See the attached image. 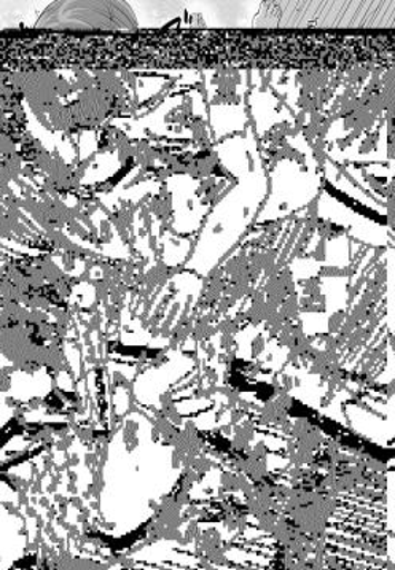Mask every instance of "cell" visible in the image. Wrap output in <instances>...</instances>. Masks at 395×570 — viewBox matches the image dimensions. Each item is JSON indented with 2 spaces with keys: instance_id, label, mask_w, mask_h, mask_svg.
Masks as SVG:
<instances>
[{
  "instance_id": "obj_2",
  "label": "cell",
  "mask_w": 395,
  "mask_h": 570,
  "mask_svg": "<svg viewBox=\"0 0 395 570\" xmlns=\"http://www.w3.org/2000/svg\"><path fill=\"white\" fill-rule=\"evenodd\" d=\"M37 28L57 31H135L127 2H55L40 14Z\"/></svg>"
},
{
  "instance_id": "obj_1",
  "label": "cell",
  "mask_w": 395,
  "mask_h": 570,
  "mask_svg": "<svg viewBox=\"0 0 395 570\" xmlns=\"http://www.w3.org/2000/svg\"><path fill=\"white\" fill-rule=\"evenodd\" d=\"M394 3L269 2L261 6V28H375L393 23Z\"/></svg>"
}]
</instances>
